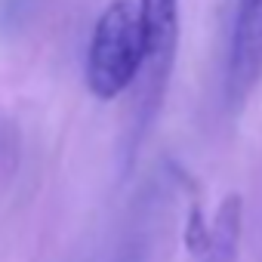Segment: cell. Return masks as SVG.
<instances>
[{
	"label": "cell",
	"mask_w": 262,
	"mask_h": 262,
	"mask_svg": "<svg viewBox=\"0 0 262 262\" xmlns=\"http://www.w3.org/2000/svg\"><path fill=\"white\" fill-rule=\"evenodd\" d=\"M262 80V0H241L231 53H228V102L241 105Z\"/></svg>",
	"instance_id": "2"
},
{
	"label": "cell",
	"mask_w": 262,
	"mask_h": 262,
	"mask_svg": "<svg viewBox=\"0 0 262 262\" xmlns=\"http://www.w3.org/2000/svg\"><path fill=\"white\" fill-rule=\"evenodd\" d=\"M142 28H145V68L151 83H164L173 65L176 40H179V0H139Z\"/></svg>",
	"instance_id": "3"
},
{
	"label": "cell",
	"mask_w": 262,
	"mask_h": 262,
	"mask_svg": "<svg viewBox=\"0 0 262 262\" xmlns=\"http://www.w3.org/2000/svg\"><path fill=\"white\" fill-rule=\"evenodd\" d=\"M148 59L139 0H114L96 19L86 47V86L96 99L111 102L126 93Z\"/></svg>",
	"instance_id": "1"
}]
</instances>
